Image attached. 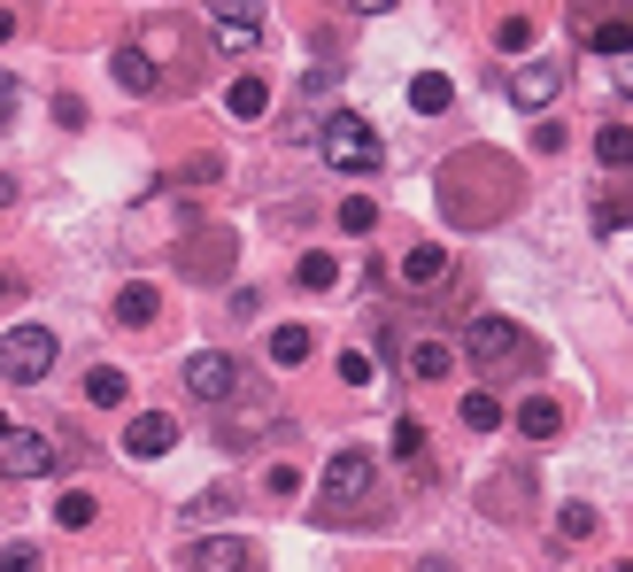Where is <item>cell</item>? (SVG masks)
Segmentation results:
<instances>
[{"label": "cell", "instance_id": "obj_1", "mask_svg": "<svg viewBox=\"0 0 633 572\" xmlns=\"http://www.w3.org/2000/svg\"><path fill=\"white\" fill-rule=\"evenodd\" d=\"M525 179H518V162L502 147H457L440 162V217L448 224H464V232H487L518 209Z\"/></svg>", "mask_w": 633, "mask_h": 572}, {"label": "cell", "instance_id": "obj_2", "mask_svg": "<svg viewBox=\"0 0 633 572\" xmlns=\"http://www.w3.org/2000/svg\"><path fill=\"white\" fill-rule=\"evenodd\" d=\"M464 364L495 387V379H525V372H540V349H533L525 325H510V317H472V325H464Z\"/></svg>", "mask_w": 633, "mask_h": 572}, {"label": "cell", "instance_id": "obj_3", "mask_svg": "<svg viewBox=\"0 0 633 572\" xmlns=\"http://www.w3.org/2000/svg\"><path fill=\"white\" fill-rule=\"evenodd\" d=\"M325 162L340 179H372V171H387V139H379V124L372 117H355V109H332L325 117Z\"/></svg>", "mask_w": 633, "mask_h": 572}, {"label": "cell", "instance_id": "obj_4", "mask_svg": "<svg viewBox=\"0 0 633 572\" xmlns=\"http://www.w3.org/2000/svg\"><path fill=\"white\" fill-rule=\"evenodd\" d=\"M372 487H379V457L372 449H340L325 464V487H317V519H348L355 503H372Z\"/></svg>", "mask_w": 633, "mask_h": 572}, {"label": "cell", "instance_id": "obj_5", "mask_svg": "<svg viewBox=\"0 0 633 572\" xmlns=\"http://www.w3.org/2000/svg\"><path fill=\"white\" fill-rule=\"evenodd\" d=\"M54 356H62V341L47 333V325H9V341H0V372H9V387L47 379V372H54Z\"/></svg>", "mask_w": 633, "mask_h": 572}, {"label": "cell", "instance_id": "obj_6", "mask_svg": "<svg viewBox=\"0 0 633 572\" xmlns=\"http://www.w3.org/2000/svg\"><path fill=\"white\" fill-rule=\"evenodd\" d=\"M479 511L502 519V526H525V519H533V472H525V464L487 472V479H479Z\"/></svg>", "mask_w": 633, "mask_h": 572}, {"label": "cell", "instance_id": "obj_7", "mask_svg": "<svg viewBox=\"0 0 633 572\" xmlns=\"http://www.w3.org/2000/svg\"><path fill=\"white\" fill-rule=\"evenodd\" d=\"M0 472L9 479H39V472H62V449L32 426H0Z\"/></svg>", "mask_w": 633, "mask_h": 572}, {"label": "cell", "instance_id": "obj_8", "mask_svg": "<svg viewBox=\"0 0 633 572\" xmlns=\"http://www.w3.org/2000/svg\"><path fill=\"white\" fill-rule=\"evenodd\" d=\"M186 387H194L202 402H232V394H240V364H232L224 349H194V356H186Z\"/></svg>", "mask_w": 633, "mask_h": 572}, {"label": "cell", "instance_id": "obj_9", "mask_svg": "<svg viewBox=\"0 0 633 572\" xmlns=\"http://www.w3.org/2000/svg\"><path fill=\"white\" fill-rule=\"evenodd\" d=\"M595 54H633V9H572Z\"/></svg>", "mask_w": 633, "mask_h": 572}, {"label": "cell", "instance_id": "obj_10", "mask_svg": "<svg viewBox=\"0 0 633 572\" xmlns=\"http://www.w3.org/2000/svg\"><path fill=\"white\" fill-rule=\"evenodd\" d=\"M247 564H255L247 534H202V541L186 549V572H247Z\"/></svg>", "mask_w": 633, "mask_h": 572}, {"label": "cell", "instance_id": "obj_11", "mask_svg": "<svg viewBox=\"0 0 633 572\" xmlns=\"http://www.w3.org/2000/svg\"><path fill=\"white\" fill-rule=\"evenodd\" d=\"M557 86H564V70H557V62H518V70H510V101H518L525 117L549 109V101H557Z\"/></svg>", "mask_w": 633, "mask_h": 572}, {"label": "cell", "instance_id": "obj_12", "mask_svg": "<svg viewBox=\"0 0 633 572\" xmlns=\"http://www.w3.org/2000/svg\"><path fill=\"white\" fill-rule=\"evenodd\" d=\"M510 426H518L525 441H557V434H564V402H557V394H525Z\"/></svg>", "mask_w": 633, "mask_h": 572}, {"label": "cell", "instance_id": "obj_13", "mask_svg": "<svg viewBox=\"0 0 633 572\" xmlns=\"http://www.w3.org/2000/svg\"><path fill=\"white\" fill-rule=\"evenodd\" d=\"M457 356H464V349H448V341H410V349H402V372H410L417 387H433V379L457 372Z\"/></svg>", "mask_w": 633, "mask_h": 572}, {"label": "cell", "instance_id": "obj_14", "mask_svg": "<svg viewBox=\"0 0 633 572\" xmlns=\"http://www.w3.org/2000/svg\"><path fill=\"white\" fill-rule=\"evenodd\" d=\"M209 32H217V47H263V9H209Z\"/></svg>", "mask_w": 633, "mask_h": 572}, {"label": "cell", "instance_id": "obj_15", "mask_svg": "<svg viewBox=\"0 0 633 572\" xmlns=\"http://www.w3.org/2000/svg\"><path fill=\"white\" fill-rule=\"evenodd\" d=\"M170 441H178V418H170V411H139V418L124 426V449H132V457H162Z\"/></svg>", "mask_w": 633, "mask_h": 572}, {"label": "cell", "instance_id": "obj_16", "mask_svg": "<svg viewBox=\"0 0 633 572\" xmlns=\"http://www.w3.org/2000/svg\"><path fill=\"white\" fill-rule=\"evenodd\" d=\"M263 109H270V86H263V77H232V86H224V117H232V124H263Z\"/></svg>", "mask_w": 633, "mask_h": 572}, {"label": "cell", "instance_id": "obj_17", "mask_svg": "<svg viewBox=\"0 0 633 572\" xmlns=\"http://www.w3.org/2000/svg\"><path fill=\"white\" fill-rule=\"evenodd\" d=\"M410 109H417V117H448V109H457V86H448L440 70H417V77H410Z\"/></svg>", "mask_w": 633, "mask_h": 572}, {"label": "cell", "instance_id": "obj_18", "mask_svg": "<svg viewBox=\"0 0 633 572\" xmlns=\"http://www.w3.org/2000/svg\"><path fill=\"white\" fill-rule=\"evenodd\" d=\"M595 162H602L610 179H625L633 171V124H602L595 132Z\"/></svg>", "mask_w": 633, "mask_h": 572}, {"label": "cell", "instance_id": "obj_19", "mask_svg": "<svg viewBox=\"0 0 633 572\" xmlns=\"http://www.w3.org/2000/svg\"><path fill=\"white\" fill-rule=\"evenodd\" d=\"M263 349H270V364H279V372H302L317 341H309V325H279V333H270Z\"/></svg>", "mask_w": 633, "mask_h": 572}, {"label": "cell", "instance_id": "obj_20", "mask_svg": "<svg viewBox=\"0 0 633 572\" xmlns=\"http://www.w3.org/2000/svg\"><path fill=\"white\" fill-rule=\"evenodd\" d=\"M402 279H410L417 294H433V287L448 279V248H425V240H417V248L402 256Z\"/></svg>", "mask_w": 633, "mask_h": 572}, {"label": "cell", "instance_id": "obj_21", "mask_svg": "<svg viewBox=\"0 0 633 572\" xmlns=\"http://www.w3.org/2000/svg\"><path fill=\"white\" fill-rule=\"evenodd\" d=\"M457 411H464V426H472V434H495V426H510V411H502V394H495V387H472V394L457 402Z\"/></svg>", "mask_w": 633, "mask_h": 572}, {"label": "cell", "instance_id": "obj_22", "mask_svg": "<svg viewBox=\"0 0 633 572\" xmlns=\"http://www.w3.org/2000/svg\"><path fill=\"white\" fill-rule=\"evenodd\" d=\"M155 309H162V294H155L147 279L117 287V325H155Z\"/></svg>", "mask_w": 633, "mask_h": 572}, {"label": "cell", "instance_id": "obj_23", "mask_svg": "<svg viewBox=\"0 0 633 572\" xmlns=\"http://www.w3.org/2000/svg\"><path fill=\"white\" fill-rule=\"evenodd\" d=\"M117 86L124 94H155V54L147 47H117Z\"/></svg>", "mask_w": 633, "mask_h": 572}, {"label": "cell", "instance_id": "obj_24", "mask_svg": "<svg viewBox=\"0 0 633 572\" xmlns=\"http://www.w3.org/2000/svg\"><path fill=\"white\" fill-rule=\"evenodd\" d=\"M124 394H132V387H124L117 364H94V372H85V402H101V411H124Z\"/></svg>", "mask_w": 633, "mask_h": 572}, {"label": "cell", "instance_id": "obj_25", "mask_svg": "<svg viewBox=\"0 0 633 572\" xmlns=\"http://www.w3.org/2000/svg\"><path fill=\"white\" fill-rule=\"evenodd\" d=\"M294 287H309V294H332V287H340V264H332L325 248H309V256L294 264Z\"/></svg>", "mask_w": 633, "mask_h": 572}, {"label": "cell", "instance_id": "obj_26", "mask_svg": "<svg viewBox=\"0 0 633 572\" xmlns=\"http://www.w3.org/2000/svg\"><path fill=\"white\" fill-rule=\"evenodd\" d=\"M595 224H602V232H618V224H633V186H618V194L602 186V194H595Z\"/></svg>", "mask_w": 633, "mask_h": 572}, {"label": "cell", "instance_id": "obj_27", "mask_svg": "<svg viewBox=\"0 0 633 572\" xmlns=\"http://www.w3.org/2000/svg\"><path fill=\"white\" fill-rule=\"evenodd\" d=\"M495 47H502V54H525V62H533V16H502V24H495Z\"/></svg>", "mask_w": 633, "mask_h": 572}, {"label": "cell", "instance_id": "obj_28", "mask_svg": "<svg viewBox=\"0 0 633 572\" xmlns=\"http://www.w3.org/2000/svg\"><path fill=\"white\" fill-rule=\"evenodd\" d=\"M94 496H85V487H70V496H54V526H94Z\"/></svg>", "mask_w": 633, "mask_h": 572}, {"label": "cell", "instance_id": "obj_29", "mask_svg": "<svg viewBox=\"0 0 633 572\" xmlns=\"http://www.w3.org/2000/svg\"><path fill=\"white\" fill-rule=\"evenodd\" d=\"M332 224H340V232H348V240H364V232H372V224H379V209H372V202H364V194H355V202H340V217H332Z\"/></svg>", "mask_w": 633, "mask_h": 572}, {"label": "cell", "instance_id": "obj_30", "mask_svg": "<svg viewBox=\"0 0 633 572\" xmlns=\"http://www.w3.org/2000/svg\"><path fill=\"white\" fill-rule=\"evenodd\" d=\"M587 534H595V511L587 503H564L557 511V541H587Z\"/></svg>", "mask_w": 633, "mask_h": 572}, {"label": "cell", "instance_id": "obj_31", "mask_svg": "<svg viewBox=\"0 0 633 572\" xmlns=\"http://www.w3.org/2000/svg\"><path fill=\"white\" fill-rule=\"evenodd\" d=\"M340 379H348V387H372V379H379V356H372V349H348V356H340Z\"/></svg>", "mask_w": 633, "mask_h": 572}, {"label": "cell", "instance_id": "obj_32", "mask_svg": "<svg viewBox=\"0 0 633 572\" xmlns=\"http://www.w3.org/2000/svg\"><path fill=\"white\" fill-rule=\"evenodd\" d=\"M417 449H425V426H417V418H394V457H402V464H410V457H417Z\"/></svg>", "mask_w": 633, "mask_h": 572}, {"label": "cell", "instance_id": "obj_33", "mask_svg": "<svg viewBox=\"0 0 633 572\" xmlns=\"http://www.w3.org/2000/svg\"><path fill=\"white\" fill-rule=\"evenodd\" d=\"M0 572H39V549L32 541H9V549H0Z\"/></svg>", "mask_w": 633, "mask_h": 572}, {"label": "cell", "instance_id": "obj_34", "mask_svg": "<svg viewBox=\"0 0 633 572\" xmlns=\"http://www.w3.org/2000/svg\"><path fill=\"white\" fill-rule=\"evenodd\" d=\"M263 487H270V496H294L302 472H294V464H270V472H263Z\"/></svg>", "mask_w": 633, "mask_h": 572}, {"label": "cell", "instance_id": "obj_35", "mask_svg": "<svg viewBox=\"0 0 633 572\" xmlns=\"http://www.w3.org/2000/svg\"><path fill=\"white\" fill-rule=\"evenodd\" d=\"M533 147H540V155H557V147H564V124H557V117H540V124H533Z\"/></svg>", "mask_w": 633, "mask_h": 572}, {"label": "cell", "instance_id": "obj_36", "mask_svg": "<svg viewBox=\"0 0 633 572\" xmlns=\"http://www.w3.org/2000/svg\"><path fill=\"white\" fill-rule=\"evenodd\" d=\"M217 264H224V232H217V240H202V248H194V271H217Z\"/></svg>", "mask_w": 633, "mask_h": 572}, {"label": "cell", "instance_id": "obj_37", "mask_svg": "<svg viewBox=\"0 0 633 572\" xmlns=\"http://www.w3.org/2000/svg\"><path fill=\"white\" fill-rule=\"evenodd\" d=\"M618 86H625V101H633V62H625V77H618Z\"/></svg>", "mask_w": 633, "mask_h": 572}, {"label": "cell", "instance_id": "obj_38", "mask_svg": "<svg viewBox=\"0 0 633 572\" xmlns=\"http://www.w3.org/2000/svg\"><path fill=\"white\" fill-rule=\"evenodd\" d=\"M618 572H633V564H618Z\"/></svg>", "mask_w": 633, "mask_h": 572}, {"label": "cell", "instance_id": "obj_39", "mask_svg": "<svg viewBox=\"0 0 633 572\" xmlns=\"http://www.w3.org/2000/svg\"><path fill=\"white\" fill-rule=\"evenodd\" d=\"M433 572H440V564H433Z\"/></svg>", "mask_w": 633, "mask_h": 572}]
</instances>
